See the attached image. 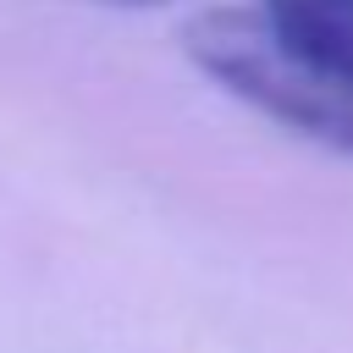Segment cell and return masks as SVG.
Here are the masks:
<instances>
[{
	"label": "cell",
	"mask_w": 353,
	"mask_h": 353,
	"mask_svg": "<svg viewBox=\"0 0 353 353\" xmlns=\"http://www.w3.org/2000/svg\"><path fill=\"white\" fill-rule=\"evenodd\" d=\"M188 61L276 127L353 154V0H243L182 22Z\"/></svg>",
	"instance_id": "1"
},
{
	"label": "cell",
	"mask_w": 353,
	"mask_h": 353,
	"mask_svg": "<svg viewBox=\"0 0 353 353\" xmlns=\"http://www.w3.org/2000/svg\"><path fill=\"white\" fill-rule=\"evenodd\" d=\"M99 6H165V0H99Z\"/></svg>",
	"instance_id": "2"
}]
</instances>
